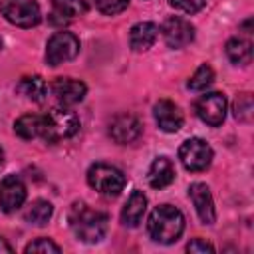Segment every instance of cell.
Instances as JSON below:
<instances>
[{
  "label": "cell",
  "instance_id": "1",
  "mask_svg": "<svg viewBox=\"0 0 254 254\" xmlns=\"http://www.w3.org/2000/svg\"><path fill=\"white\" fill-rule=\"evenodd\" d=\"M67 218H69V226L73 234L81 242H87V244L99 242L107 232V222H109L107 214L89 208L85 202H75Z\"/></svg>",
  "mask_w": 254,
  "mask_h": 254
},
{
  "label": "cell",
  "instance_id": "2",
  "mask_svg": "<svg viewBox=\"0 0 254 254\" xmlns=\"http://www.w3.org/2000/svg\"><path fill=\"white\" fill-rule=\"evenodd\" d=\"M147 230L155 242L173 244L185 230V216L179 208L171 204H159L149 216Z\"/></svg>",
  "mask_w": 254,
  "mask_h": 254
},
{
  "label": "cell",
  "instance_id": "3",
  "mask_svg": "<svg viewBox=\"0 0 254 254\" xmlns=\"http://www.w3.org/2000/svg\"><path fill=\"white\" fill-rule=\"evenodd\" d=\"M42 137L48 143H58L64 139L73 137L79 131V117L65 107H56L42 115Z\"/></svg>",
  "mask_w": 254,
  "mask_h": 254
},
{
  "label": "cell",
  "instance_id": "4",
  "mask_svg": "<svg viewBox=\"0 0 254 254\" xmlns=\"http://www.w3.org/2000/svg\"><path fill=\"white\" fill-rule=\"evenodd\" d=\"M87 183L103 196H117L125 189V175L113 165L95 163L87 171Z\"/></svg>",
  "mask_w": 254,
  "mask_h": 254
},
{
  "label": "cell",
  "instance_id": "5",
  "mask_svg": "<svg viewBox=\"0 0 254 254\" xmlns=\"http://www.w3.org/2000/svg\"><path fill=\"white\" fill-rule=\"evenodd\" d=\"M0 14L20 28L38 26L42 20L40 6L34 0H0Z\"/></svg>",
  "mask_w": 254,
  "mask_h": 254
},
{
  "label": "cell",
  "instance_id": "6",
  "mask_svg": "<svg viewBox=\"0 0 254 254\" xmlns=\"http://www.w3.org/2000/svg\"><path fill=\"white\" fill-rule=\"evenodd\" d=\"M179 159L187 171L200 173L212 163V147L200 137H190L179 147Z\"/></svg>",
  "mask_w": 254,
  "mask_h": 254
},
{
  "label": "cell",
  "instance_id": "7",
  "mask_svg": "<svg viewBox=\"0 0 254 254\" xmlns=\"http://www.w3.org/2000/svg\"><path fill=\"white\" fill-rule=\"evenodd\" d=\"M79 54V40L71 32H56L46 44V62L50 65H60L73 60Z\"/></svg>",
  "mask_w": 254,
  "mask_h": 254
},
{
  "label": "cell",
  "instance_id": "8",
  "mask_svg": "<svg viewBox=\"0 0 254 254\" xmlns=\"http://www.w3.org/2000/svg\"><path fill=\"white\" fill-rule=\"evenodd\" d=\"M194 111L206 125L218 127V125H222V121L226 117V99L218 91H208L196 99Z\"/></svg>",
  "mask_w": 254,
  "mask_h": 254
},
{
  "label": "cell",
  "instance_id": "9",
  "mask_svg": "<svg viewBox=\"0 0 254 254\" xmlns=\"http://www.w3.org/2000/svg\"><path fill=\"white\" fill-rule=\"evenodd\" d=\"M161 32H163V40L169 48H183V46H187L194 40L192 24L185 18H179V16L167 18Z\"/></svg>",
  "mask_w": 254,
  "mask_h": 254
},
{
  "label": "cell",
  "instance_id": "10",
  "mask_svg": "<svg viewBox=\"0 0 254 254\" xmlns=\"http://www.w3.org/2000/svg\"><path fill=\"white\" fill-rule=\"evenodd\" d=\"M141 133H143V125L131 113H121V115L113 117V121L109 123V137L119 145L137 141L141 137Z\"/></svg>",
  "mask_w": 254,
  "mask_h": 254
},
{
  "label": "cell",
  "instance_id": "11",
  "mask_svg": "<svg viewBox=\"0 0 254 254\" xmlns=\"http://www.w3.org/2000/svg\"><path fill=\"white\" fill-rule=\"evenodd\" d=\"M26 200V185L18 175H8L0 183V208L4 212L18 210Z\"/></svg>",
  "mask_w": 254,
  "mask_h": 254
},
{
  "label": "cell",
  "instance_id": "12",
  "mask_svg": "<svg viewBox=\"0 0 254 254\" xmlns=\"http://www.w3.org/2000/svg\"><path fill=\"white\" fill-rule=\"evenodd\" d=\"M50 89L62 105H75V103L83 101V97L87 93L85 83L79 79H73V77H58L52 81Z\"/></svg>",
  "mask_w": 254,
  "mask_h": 254
},
{
  "label": "cell",
  "instance_id": "13",
  "mask_svg": "<svg viewBox=\"0 0 254 254\" xmlns=\"http://www.w3.org/2000/svg\"><path fill=\"white\" fill-rule=\"evenodd\" d=\"M189 194H190V200H192L200 220L204 224H212L216 220V210H214V200H212L210 189L204 183H192L189 187Z\"/></svg>",
  "mask_w": 254,
  "mask_h": 254
},
{
  "label": "cell",
  "instance_id": "14",
  "mask_svg": "<svg viewBox=\"0 0 254 254\" xmlns=\"http://www.w3.org/2000/svg\"><path fill=\"white\" fill-rule=\"evenodd\" d=\"M153 115H155V121H157L159 129H163L165 133H177L181 129V125H183L181 109L169 99L157 101L155 107H153Z\"/></svg>",
  "mask_w": 254,
  "mask_h": 254
},
{
  "label": "cell",
  "instance_id": "15",
  "mask_svg": "<svg viewBox=\"0 0 254 254\" xmlns=\"http://www.w3.org/2000/svg\"><path fill=\"white\" fill-rule=\"evenodd\" d=\"M159 38V26L153 22H139L131 28L129 32V46L135 52H145L149 50Z\"/></svg>",
  "mask_w": 254,
  "mask_h": 254
},
{
  "label": "cell",
  "instance_id": "16",
  "mask_svg": "<svg viewBox=\"0 0 254 254\" xmlns=\"http://www.w3.org/2000/svg\"><path fill=\"white\" fill-rule=\"evenodd\" d=\"M145 210H147V196L143 194V190H133L121 210V222L129 228H135L143 220Z\"/></svg>",
  "mask_w": 254,
  "mask_h": 254
},
{
  "label": "cell",
  "instance_id": "17",
  "mask_svg": "<svg viewBox=\"0 0 254 254\" xmlns=\"http://www.w3.org/2000/svg\"><path fill=\"white\" fill-rule=\"evenodd\" d=\"M147 181L153 189H165L175 181V167L171 163V159L167 157H157L147 173Z\"/></svg>",
  "mask_w": 254,
  "mask_h": 254
},
{
  "label": "cell",
  "instance_id": "18",
  "mask_svg": "<svg viewBox=\"0 0 254 254\" xmlns=\"http://www.w3.org/2000/svg\"><path fill=\"white\" fill-rule=\"evenodd\" d=\"M42 121L44 117L42 115H36V113H26L22 117L16 119L14 123V131L20 139H26V141H32L36 137H42Z\"/></svg>",
  "mask_w": 254,
  "mask_h": 254
},
{
  "label": "cell",
  "instance_id": "19",
  "mask_svg": "<svg viewBox=\"0 0 254 254\" xmlns=\"http://www.w3.org/2000/svg\"><path fill=\"white\" fill-rule=\"evenodd\" d=\"M226 56L236 65H246L252 60V44L244 38H230L226 42Z\"/></svg>",
  "mask_w": 254,
  "mask_h": 254
},
{
  "label": "cell",
  "instance_id": "20",
  "mask_svg": "<svg viewBox=\"0 0 254 254\" xmlns=\"http://www.w3.org/2000/svg\"><path fill=\"white\" fill-rule=\"evenodd\" d=\"M16 89L22 95H26L28 99L38 101V103L44 101L46 95H48V85H46V81L40 75H26V77H22Z\"/></svg>",
  "mask_w": 254,
  "mask_h": 254
},
{
  "label": "cell",
  "instance_id": "21",
  "mask_svg": "<svg viewBox=\"0 0 254 254\" xmlns=\"http://www.w3.org/2000/svg\"><path fill=\"white\" fill-rule=\"evenodd\" d=\"M52 212H54V206L48 202V200H42V198H38V200H34L28 208H26V212H24V218L30 222V224H36V226H44L50 218H52Z\"/></svg>",
  "mask_w": 254,
  "mask_h": 254
},
{
  "label": "cell",
  "instance_id": "22",
  "mask_svg": "<svg viewBox=\"0 0 254 254\" xmlns=\"http://www.w3.org/2000/svg\"><path fill=\"white\" fill-rule=\"evenodd\" d=\"M54 14L60 18H77L87 12V0H52Z\"/></svg>",
  "mask_w": 254,
  "mask_h": 254
},
{
  "label": "cell",
  "instance_id": "23",
  "mask_svg": "<svg viewBox=\"0 0 254 254\" xmlns=\"http://www.w3.org/2000/svg\"><path fill=\"white\" fill-rule=\"evenodd\" d=\"M214 81V71H212V67L210 65H206V64H202L194 73H192V77L189 79V89H192V91H204L210 83Z\"/></svg>",
  "mask_w": 254,
  "mask_h": 254
},
{
  "label": "cell",
  "instance_id": "24",
  "mask_svg": "<svg viewBox=\"0 0 254 254\" xmlns=\"http://www.w3.org/2000/svg\"><path fill=\"white\" fill-rule=\"evenodd\" d=\"M252 109H254V105H252V95L250 93H238L234 97L232 111H234V117L238 121H244V123L252 121Z\"/></svg>",
  "mask_w": 254,
  "mask_h": 254
},
{
  "label": "cell",
  "instance_id": "25",
  "mask_svg": "<svg viewBox=\"0 0 254 254\" xmlns=\"http://www.w3.org/2000/svg\"><path fill=\"white\" fill-rule=\"evenodd\" d=\"M129 6V0H95V8L105 16H115Z\"/></svg>",
  "mask_w": 254,
  "mask_h": 254
},
{
  "label": "cell",
  "instance_id": "26",
  "mask_svg": "<svg viewBox=\"0 0 254 254\" xmlns=\"http://www.w3.org/2000/svg\"><path fill=\"white\" fill-rule=\"evenodd\" d=\"M28 254H32V252H62V248L56 244V242H52L50 238H36V240H32L26 248H24Z\"/></svg>",
  "mask_w": 254,
  "mask_h": 254
},
{
  "label": "cell",
  "instance_id": "27",
  "mask_svg": "<svg viewBox=\"0 0 254 254\" xmlns=\"http://www.w3.org/2000/svg\"><path fill=\"white\" fill-rule=\"evenodd\" d=\"M204 2L206 0H169V4L175 8V10H181L185 14H196L204 8Z\"/></svg>",
  "mask_w": 254,
  "mask_h": 254
},
{
  "label": "cell",
  "instance_id": "28",
  "mask_svg": "<svg viewBox=\"0 0 254 254\" xmlns=\"http://www.w3.org/2000/svg\"><path fill=\"white\" fill-rule=\"evenodd\" d=\"M187 252L190 254H206V252H214V246L202 238H192L189 244H187Z\"/></svg>",
  "mask_w": 254,
  "mask_h": 254
},
{
  "label": "cell",
  "instance_id": "29",
  "mask_svg": "<svg viewBox=\"0 0 254 254\" xmlns=\"http://www.w3.org/2000/svg\"><path fill=\"white\" fill-rule=\"evenodd\" d=\"M12 250H14V248H12V246H10V244L0 236V252H12Z\"/></svg>",
  "mask_w": 254,
  "mask_h": 254
},
{
  "label": "cell",
  "instance_id": "30",
  "mask_svg": "<svg viewBox=\"0 0 254 254\" xmlns=\"http://www.w3.org/2000/svg\"><path fill=\"white\" fill-rule=\"evenodd\" d=\"M2 165H4V149L0 147V169H2Z\"/></svg>",
  "mask_w": 254,
  "mask_h": 254
},
{
  "label": "cell",
  "instance_id": "31",
  "mask_svg": "<svg viewBox=\"0 0 254 254\" xmlns=\"http://www.w3.org/2000/svg\"><path fill=\"white\" fill-rule=\"evenodd\" d=\"M0 50H2V38H0Z\"/></svg>",
  "mask_w": 254,
  "mask_h": 254
}]
</instances>
